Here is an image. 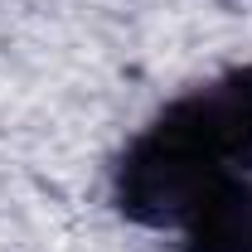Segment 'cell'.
Listing matches in <instances>:
<instances>
[{
	"mask_svg": "<svg viewBox=\"0 0 252 252\" xmlns=\"http://www.w3.org/2000/svg\"><path fill=\"white\" fill-rule=\"evenodd\" d=\"M252 175V68H233L170 102L117 165V209L146 228H180L219 185Z\"/></svg>",
	"mask_w": 252,
	"mask_h": 252,
	"instance_id": "6da1fadb",
	"label": "cell"
}]
</instances>
